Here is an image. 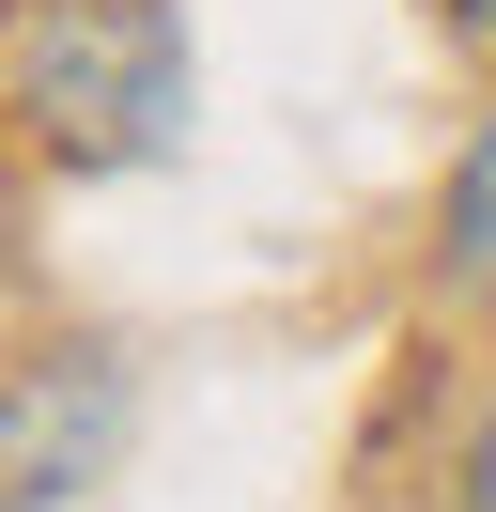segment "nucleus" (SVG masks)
Instances as JSON below:
<instances>
[{
    "mask_svg": "<svg viewBox=\"0 0 496 512\" xmlns=\"http://www.w3.org/2000/svg\"><path fill=\"white\" fill-rule=\"evenodd\" d=\"M16 109L31 156L124 171L186 125V16L171 0H31L16 16Z\"/></svg>",
    "mask_w": 496,
    "mask_h": 512,
    "instance_id": "nucleus-1",
    "label": "nucleus"
},
{
    "mask_svg": "<svg viewBox=\"0 0 496 512\" xmlns=\"http://www.w3.org/2000/svg\"><path fill=\"white\" fill-rule=\"evenodd\" d=\"M450 280L496 295V109H481V140L450 156Z\"/></svg>",
    "mask_w": 496,
    "mask_h": 512,
    "instance_id": "nucleus-2",
    "label": "nucleus"
},
{
    "mask_svg": "<svg viewBox=\"0 0 496 512\" xmlns=\"http://www.w3.org/2000/svg\"><path fill=\"white\" fill-rule=\"evenodd\" d=\"M450 16H465V32H481V47H496V0H450Z\"/></svg>",
    "mask_w": 496,
    "mask_h": 512,
    "instance_id": "nucleus-3",
    "label": "nucleus"
}]
</instances>
